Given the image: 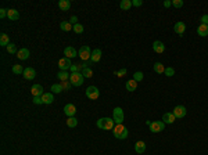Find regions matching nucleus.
<instances>
[{"mask_svg":"<svg viewBox=\"0 0 208 155\" xmlns=\"http://www.w3.org/2000/svg\"><path fill=\"white\" fill-rule=\"evenodd\" d=\"M96 125L101 130H113L114 126H115V122H114L113 118H100Z\"/></svg>","mask_w":208,"mask_h":155,"instance_id":"obj_1","label":"nucleus"},{"mask_svg":"<svg viewBox=\"0 0 208 155\" xmlns=\"http://www.w3.org/2000/svg\"><path fill=\"white\" fill-rule=\"evenodd\" d=\"M114 132V137L115 138H119V140H125L128 137V134H129V132H128V129L124 126V123H121V125H115L113 129Z\"/></svg>","mask_w":208,"mask_h":155,"instance_id":"obj_2","label":"nucleus"},{"mask_svg":"<svg viewBox=\"0 0 208 155\" xmlns=\"http://www.w3.org/2000/svg\"><path fill=\"white\" fill-rule=\"evenodd\" d=\"M124 118H125V115H124L122 108L115 107L113 111V119H114V122H115V125H121L124 122Z\"/></svg>","mask_w":208,"mask_h":155,"instance_id":"obj_3","label":"nucleus"},{"mask_svg":"<svg viewBox=\"0 0 208 155\" xmlns=\"http://www.w3.org/2000/svg\"><path fill=\"white\" fill-rule=\"evenodd\" d=\"M78 55L81 57V60H83V61H89L92 57V50L89 46H82L81 49H79V51H78Z\"/></svg>","mask_w":208,"mask_h":155,"instance_id":"obj_4","label":"nucleus"},{"mask_svg":"<svg viewBox=\"0 0 208 155\" xmlns=\"http://www.w3.org/2000/svg\"><path fill=\"white\" fill-rule=\"evenodd\" d=\"M83 79L85 78L82 75V72H75L69 76V82H71L72 86H81L82 83H83Z\"/></svg>","mask_w":208,"mask_h":155,"instance_id":"obj_5","label":"nucleus"},{"mask_svg":"<svg viewBox=\"0 0 208 155\" xmlns=\"http://www.w3.org/2000/svg\"><path fill=\"white\" fill-rule=\"evenodd\" d=\"M99 96H100V91L96 86H89L86 89V97H87L89 100H97Z\"/></svg>","mask_w":208,"mask_h":155,"instance_id":"obj_6","label":"nucleus"},{"mask_svg":"<svg viewBox=\"0 0 208 155\" xmlns=\"http://www.w3.org/2000/svg\"><path fill=\"white\" fill-rule=\"evenodd\" d=\"M149 128L153 133H160L165 129V123L162 121H154V122H151V125H150Z\"/></svg>","mask_w":208,"mask_h":155,"instance_id":"obj_7","label":"nucleus"},{"mask_svg":"<svg viewBox=\"0 0 208 155\" xmlns=\"http://www.w3.org/2000/svg\"><path fill=\"white\" fill-rule=\"evenodd\" d=\"M71 67H72L71 60L67 58V57H64V58H61L58 61V68L61 69V71H68V69H71Z\"/></svg>","mask_w":208,"mask_h":155,"instance_id":"obj_8","label":"nucleus"},{"mask_svg":"<svg viewBox=\"0 0 208 155\" xmlns=\"http://www.w3.org/2000/svg\"><path fill=\"white\" fill-rule=\"evenodd\" d=\"M186 107H183V105H176L175 108H173V112L172 114L175 115V118H185L186 116Z\"/></svg>","mask_w":208,"mask_h":155,"instance_id":"obj_9","label":"nucleus"},{"mask_svg":"<svg viewBox=\"0 0 208 155\" xmlns=\"http://www.w3.org/2000/svg\"><path fill=\"white\" fill-rule=\"evenodd\" d=\"M64 114L67 115L68 118H71V116H75L77 114V107L74 104H67L64 107Z\"/></svg>","mask_w":208,"mask_h":155,"instance_id":"obj_10","label":"nucleus"},{"mask_svg":"<svg viewBox=\"0 0 208 155\" xmlns=\"http://www.w3.org/2000/svg\"><path fill=\"white\" fill-rule=\"evenodd\" d=\"M173 31H175V33H178L179 36H182V35L186 32V24L182 22V21L176 22L175 25H173Z\"/></svg>","mask_w":208,"mask_h":155,"instance_id":"obj_11","label":"nucleus"},{"mask_svg":"<svg viewBox=\"0 0 208 155\" xmlns=\"http://www.w3.org/2000/svg\"><path fill=\"white\" fill-rule=\"evenodd\" d=\"M31 93L33 97H42L45 93H43V87H42V85H33V86L31 87Z\"/></svg>","mask_w":208,"mask_h":155,"instance_id":"obj_12","label":"nucleus"},{"mask_svg":"<svg viewBox=\"0 0 208 155\" xmlns=\"http://www.w3.org/2000/svg\"><path fill=\"white\" fill-rule=\"evenodd\" d=\"M64 55L67 57V58H75L78 55V51L75 50V47H71V46H68V47H65L64 49Z\"/></svg>","mask_w":208,"mask_h":155,"instance_id":"obj_13","label":"nucleus"},{"mask_svg":"<svg viewBox=\"0 0 208 155\" xmlns=\"http://www.w3.org/2000/svg\"><path fill=\"white\" fill-rule=\"evenodd\" d=\"M24 78L25 79H28V80H32V79H35V76H36V71L33 68H31V67H28V68L24 69Z\"/></svg>","mask_w":208,"mask_h":155,"instance_id":"obj_14","label":"nucleus"},{"mask_svg":"<svg viewBox=\"0 0 208 155\" xmlns=\"http://www.w3.org/2000/svg\"><path fill=\"white\" fill-rule=\"evenodd\" d=\"M153 50L155 51V53H158V54H162L164 51H165V44L160 40L153 42Z\"/></svg>","mask_w":208,"mask_h":155,"instance_id":"obj_15","label":"nucleus"},{"mask_svg":"<svg viewBox=\"0 0 208 155\" xmlns=\"http://www.w3.org/2000/svg\"><path fill=\"white\" fill-rule=\"evenodd\" d=\"M7 18L11 21H18L20 19V13L15 9H9L7 10Z\"/></svg>","mask_w":208,"mask_h":155,"instance_id":"obj_16","label":"nucleus"},{"mask_svg":"<svg viewBox=\"0 0 208 155\" xmlns=\"http://www.w3.org/2000/svg\"><path fill=\"white\" fill-rule=\"evenodd\" d=\"M101 60V50L100 49H95L92 51V57H90V61L92 62H99Z\"/></svg>","mask_w":208,"mask_h":155,"instance_id":"obj_17","label":"nucleus"},{"mask_svg":"<svg viewBox=\"0 0 208 155\" xmlns=\"http://www.w3.org/2000/svg\"><path fill=\"white\" fill-rule=\"evenodd\" d=\"M197 33H199L201 37L208 36V25H204V24H200L199 28H197Z\"/></svg>","mask_w":208,"mask_h":155,"instance_id":"obj_18","label":"nucleus"},{"mask_svg":"<svg viewBox=\"0 0 208 155\" xmlns=\"http://www.w3.org/2000/svg\"><path fill=\"white\" fill-rule=\"evenodd\" d=\"M175 115L172 114V112H167V114H164L162 116V122L164 123H168V125H171V123L175 122Z\"/></svg>","mask_w":208,"mask_h":155,"instance_id":"obj_19","label":"nucleus"},{"mask_svg":"<svg viewBox=\"0 0 208 155\" xmlns=\"http://www.w3.org/2000/svg\"><path fill=\"white\" fill-rule=\"evenodd\" d=\"M42 101H43V104H51L53 101H54V97H53V93H45L43 96H42Z\"/></svg>","mask_w":208,"mask_h":155,"instance_id":"obj_20","label":"nucleus"},{"mask_svg":"<svg viewBox=\"0 0 208 155\" xmlns=\"http://www.w3.org/2000/svg\"><path fill=\"white\" fill-rule=\"evenodd\" d=\"M17 57H18L20 60L25 61V60H28V57H29V50H28V49H20L18 53H17Z\"/></svg>","mask_w":208,"mask_h":155,"instance_id":"obj_21","label":"nucleus"},{"mask_svg":"<svg viewBox=\"0 0 208 155\" xmlns=\"http://www.w3.org/2000/svg\"><path fill=\"white\" fill-rule=\"evenodd\" d=\"M135 151L137 154H143L146 151V143L144 141H137L135 144Z\"/></svg>","mask_w":208,"mask_h":155,"instance_id":"obj_22","label":"nucleus"},{"mask_svg":"<svg viewBox=\"0 0 208 155\" xmlns=\"http://www.w3.org/2000/svg\"><path fill=\"white\" fill-rule=\"evenodd\" d=\"M165 68L167 67H164V64H161V62H155V64L153 65V69H154V72H157V73H164L165 72Z\"/></svg>","mask_w":208,"mask_h":155,"instance_id":"obj_23","label":"nucleus"},{"mask_svg":"<svg viewBox=\"0 0 208 155\" xmlns=\"http://www.w3.org/2000/svg\"><path fill=\"white\" fill-rule=\"evenodd\" d=\"M58 7L63 10V11H67V10H69V7H71V1H69V0H60Z\"/></svg>","mask_w":208,"mask_h":155,"instance_id":"obj_24","label":"nucleus"},{"mask_svg":"<svg viewBox=\"0 0 208 155\" xmlns=\"http://www.w3.org/2000/svg\"><path fill=\"white\" fill-rule=\"evenodd\" d=\"M136 89H137V82L133 80V79L128 80V82H126V90L128 91H135Z\"/></svg>","mask_w":208,"mask_h":155,"instance_id":"obj_25","label":"nucleus"},{"mask_svg":"<svg viewBox=\"0 0 208 155\" xmlns=\"http://www.w3.org/2000/svg\"><path fill=\"white\" fill-rule=\"evenodd\" d=\"M60 28H61L63 31H65V32H69V31H72L74 25L71 22H68V21H63V22L60 24Z\"/></svg>","mask_w":208,"mask_h":155,"instance_id":"obj_26","label":"nucleus"},{"mask_svg":"<svg viewBox=\"0 0 208 155\" xmlns=\"http://www.w3.org/2000/svg\"><path fill=\"white\" fill-rule=\"evenodd\" d=\"M0 44L6 46V47L10 44V37L7 33H1V35H0Z\"/></svg>","mask_w":208,"mask_h":155,"instance_id":"obj_27","label":"nucleus"},{"mask_svg":"<svg viewBox=\"0 0 208 155\" xmlns=\"http://www.w3.org/2000/svg\"><path fill=\"white\" fill-rule=\"evenodd\" d=\"M69 76L71 75H68L67 71H60L58 73H57V78H58L61 82H65V80H69Z\"/></svg>","mask_w":208,"mask_h":155,"instance_id":"obj_28","label":"nucleus"},{"mask_svg":"<svg viewBox=\"0 0 208 155\" xmlns=\"http://www.w3.org/2000/svg\"><path fill=\"white\" fill-rule=\"evenodd\" d=\"M132 7V0H122L119 3V9L121 10H131Z\"/></svg>","mask_w":208,"mask_h":155,"instance_id":"obj_29","label":"nucleus"},{"mask_svg":"<svg viewBox=\"0 0 208 155\" xmlns=\"http://www.w3.org/2000/svg\"><path fill=\"white\" fill-rule=\"evenodd\" d=\"M82 75H83V78L89 79V78L93 76V71L90 69V67H83V69H82Z\"/></svg>","mask_w":208,"mask_h":155,"instance_id":"obj_30","label":"nucleus"},{"mask_svg":"<svg viewBox=\"0 0 208 155\" xmlns=\"http://www.w3.org/2000/svg\"><path fill=\"white\" fill-rule=\"evenodd\" d=\"M64 89L63 86H61V83H54L53 86H51V93L53 94H58V93H61Z\"/></svg>","mask_w":208,"mask_h":155,"instance_id":"obj_31","label":"nucleus"},{"mask_svg":"<svg viewBox=\"0 0 208 155\" xmlns=\"http://www.w3.org/2000/svg\"><path fill=\"white\" fill-rule=\"evenodd\" d=\"M77 125H78V121H77L75 116H71V118L67 119V126L68 128H75Z\"/></svg>","mask_w":208,"mask_h":155,"instance_id":"obj_32","label":"nucleus"},{"mask_svg":"<svg viewBox=\"0 0 208 155\" xmlns=\"http://www.w3.org/2000/svg\"><path fill=\"white\" fill-rule=\"evenodd\" d=\"M24 69L25 68H22L21 65H13V72L15 73V75H21V73H24Z\"/></svg>","mask_w":208,"mask_h":155,"instance_id":"obj_33","label":"nucleus"},{"mask_svg":"<svg viewBox=\"0 0 208 155\" xmlns=\"http://www.w3.org/2000/svg\"><path fill=\"white\" fill-rule=\"evenodd\" d=\"M7 51H9L10 54H17V53H18V50H17V46L13 44V43H10V44L7 46Z\"/></svg>","mask_w":208,"mask_h":155,"instance_id":"obj_34","label":"nucleus"},{"mask_svg":"<svg viewBox=\"0 0 208 155\" xmlns=\"http://www.w3.org/2000/svg\"><path fill=\"white\" fill-rule=\"evenodd\" d=\"M143 72H140V71H137V72L133 73V80H136V82H142L143 80Z\"/></svg>","mask_w":208,"mask_h":155,"instance_id":"obj_35","label":"nucleus"},{"mask_svg":"<svg viewBox=\"0 0 208 155\" xmlns=\"http://www.w3.org/2000/svg\"><path fill=\"white\" fill-rule=\"evenodd\" d=\"M164 75H165V76H168V78L173 76V75H175V69L172 68V67H167V68H165V72H164Z\"/></svg>","mask_w":208,"mask_h":155,"instance_id":"obj_36","label":"nucleus"},{"mask_svg":"<svg viewBox=\"0 0 208 155\" xmlns=\"http://www.w3.org/2000/svg\"><path fill=\"white\" fill-rule=\"evenodd\" d=\"M72 31L75 33H83V25H82V24H77V25H74Z\"/></svg>","mask_w":208,"mask_h":155,"instance_id":"obj_37","label":"nucleus"},{"mask_svg":"<svg viewBox=\"0 0 208 155\" xmlns=\"http://www.w3.org/2000/svg\"><path fill=\"white\" fill-rule=\"evenodd\" d=\"M82 69H83V65H82V64H72V67H71L72 73L79 72V71H82Z\"/></svg>","mask_w":208,"mask_h":155,"instance_id":"obj_38","label":"nucleus"},{"mask_svg":"<svg viewBox=\"0 0 208 155\" xmlns=\"http://www.w3.org/2000/svg\"><path fill=\"white\" fill-rule=\"evenodd\" d=\"M172 6L175 9H181L182 6H183V0H172Z\"/></svg>","mask_w":208,"mask_h":155,"instance_id":"obj_39","label":"nucleus"},{"mask_svg":"<svg viewBox=\"0 0 208 155\" xmlns=\"http://www.w3.org/2000/svg\"><path fill=\"white\" fill-rule=\"evenodd\" d=\"M61 86H63L64 90H69L72 85H71V82H69V80H65V82H61Z\"/></svg>","mask_w":208,"mask_h":155,"instance_id":"obj_40","label":"nucleus"},{"mask_svg":"<svg viewBox=\"0 0 208 155\" xmlns=\"http://www.w3.org/2000/svg\"><path fill=\"white\" fill-rule=\"evenodd\" d=\"M115 75H117V76H125V75H126V68L119 69L118 72H115Z\"/></svg>","mask_w":208,"mask_h":155,"instance_id":"obj_41","label":"nucleus"},{"mask_svg":"<svg viewBox=\"0 0 208 155\" xmlns=\"http://www.w3.org/2000/svg\"><path fill=\"white\" fill-rule=\"evenodd\" d=\"M201 24H204V25H208V14H204L203 17H201Z\"/></svg>","mask_w":208,"mask_h":155,"instance_id":"obj_42","label":"nucleus"},{"mask_svg":"<svg viewBox=\"0 0 208 155\" xmlns=\"http://www.w3.org/2000/svg\"><path fill=\"white\" fill-rule=\"evenodd\" d=\"M142 4H143L142 0H133V1H132V6H136V7H140Z\"/></svg>","mask_w":208,"mask_h":155,"instance_id":"obj_43","label":"nucleus"},{"mask_svg":"<svg viewBox=\"0 0 208 155\" xmlns=\"http://www.w3.org/2000/svg\"><path fill=\"white\" fill-rule=\"evenodd\" d=\"M6 17H7V10L1 9L0 10V18H6Z\"/></svg>","mask_w":208,"mask_h":155,"instance_id":"obj_44","label":"nucleus"},{"mask_svg":"<svg viewBox=\"0 0 208 155\" xmlns=\"http://www.w3.org/2000/svg\"><path fill=\"white\" fill-rule=\"evenodd\" d=\"M33 103H35V104H43L42 97H33Z\"/></svg>","mask_w":208,"mask_h":155,"instance_id":"obj_45","label":"nucleus"},{"mask_svg":"<svg viewBox=\"0 0 208 155\" xmlns=\"http://www.w3.org/2000/svg\"><path fill=\"white\" fill-rule=\"evenodd\" d=\"M69 22L72 24V25H77V24H78V18H77V17H75V15H74V17H71V19H69Z\"/></svg>","mask_w":208,"mask_h":155,"instance_id":"obj_46","label":"nucleus"},{"mask_svg":"<svg viewBox=\"0 0 208 155\" xmlns=\"http://www.w3.org/2000/svg\"><path fill=\"white\" fill-rule=\"evenodd\" d=\"M171 6H172V1H169V0L164 1V7H171Z\"/></svg>","mask_w":208,"mask_h":155,"instance_id":"obj_47","label":"nucleus"}]
</instances>
